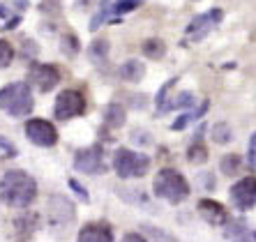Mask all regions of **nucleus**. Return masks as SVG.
<instances>
[{
  "label": "nucleus",
  "mask_w": 256,
  "mask_h": 242,
  "mask_svg": "<svg viewBox=\"0 0 256 242\" xmlns=\"http://www.w3.org/2000/svg\"><path fill=\"white\" fill-rule=\"evenodd\" d=\"M37 198V182L21 168L7 171L0 180V201L7 208L26 210L35 203Z\"/></svg>",
  "instance_id": "f257e3e1"
},
{
  "label": "nucleus",
  "mask_w": 256,
  "mask_h": 242,
  "mask_svg": "<svg viewBox=\"0 0 256 242\" xmlns=\"http://www.w3.org/2000/svg\"><path fill=\"white\" fill-rule=\"evenodd\" d=\"M152 192L162 201L178 206L190 196V182L176 168H162L155 176V180H152Z\"/></svg>",
  "instance_id": "f03ea898"
},
{
  "label": "nucleus",
  "mask_w": 256,
  "mask_h": 242,
  "mask_svg": "<svg viewBox=\"0 0 256 242\" xmlns=\"http://www.w3.org/2000/svg\"><path fill=\"white\" fill-rule=\"evenodd\" d=\"M35 106L32 92H30L28 83L14 81L7 83L5 88L0 90V111H5L12 118H26Z\"/></svg>",
  "instance_id": "7ed1b4c3"
},
{
  "label": "nucleus",
  "mask_w": 256,
  "mask_h": 242,
  "mask_svg": "<svg viewBox=\"0 0 256 242\" xmlns=\"http://www.w3.org/2000/svg\"><path fill=\"white\" fill-rule=\"evenodd\" d=\"M114 168L122 180H127V178H143L150 168V160L141 152L120 148L114 154Z\"/></svg>",
  "instance_id": "20e7f679"
},
{
  "label": "nucleus",
  "mask_w": 256,
  "mask_h": 242,
  "mask_svg": "<svg viewBox=\"0 0 256 242\" xmlns=\"http://www.w3.org/2000/svg\"><path fill=\"white\" fill-rule=\"evenodd\" d=\"M86 111V100L78 90H62L56 100L54 113L58 120H72Z\"/></svg>",
  "instance_id": "39448f33"
},
{
  "label": "nucleus",
  "mask_w": 256,
  "mask_h": 242,
  "mask_svg": "<svg viewBox=\"0 0 256 242\" xmlns=\"http://www.w3.org/2000/svg\"><path fill=\"white\" fill-rule=\"evenodd\" d=\"M74 168L88 176H97V173L106 171V162H104V150L102 146H90V148L78 150L74 154Z\"/></svg>",
  "instance_id": "423d86ee"
},
{
  "label": "nucleus",
  "mask_w": 256,
  "mask_h": 242,
  "mask_svg": "<svg viewBox=\"0 0 256 242\" xmlns=\"http://www.w3.org/2000/svg\"><path fill=\"white\" fill-rule=\"evenodd\" d=\"M26 136L30 138V143H35L40 148H54L58 143V132L48 120L44 118H32L26 122Z\"/></svg>",
  "instance_id": "0eeeda50"
},
{
  "label": "nucleus",
  "mask_w": 256,
  "mask_h": 242,
  "mask_svg": "<svg viewBox=\"0 0 256 242\" xmlns=\"http://www.w3.org/2000/svg\"><path fill=\"white\" fill-rule=\"evenodd\" d=\"M46 210H48V224L54 226V228H65V226H70L72 222H74V217H76V210H74L72 201L60 194L48 198Z\"/></svg>",
  "instance_id": "6e6552de"
},
{
  "label": "nucleus",
  "mask_w": 256,
  "mask_h": 242,
  "mask_svg": "<svg viewBox=\"0 0 256 242\" xmlns=\"http://www.w3.org/2000/svg\"><path fill=\"white\" fill-rule=\"evenodd\" d=\"M231 201L238 210H252L256 206V178H242L233 184Z\"/></svg>",
  "instance_id": "1a4fd4ad"
},
{
  "label": "nucleus",
  "mask_w": 256,
  "mask_h": 242,
  "mask_svg": "<svg viewBox=\"0 0 256 242\" xmlns=\"http://www.w3.org/2000/svg\"><path fill=\"white\" fill-rule=\"evenodd\" d=\"M28 81L40 88L42 92H51L60 83V70L56 65H32L28 74Z\"/></svg>",
  "instance_id": "9d476101"
},
{
  "label": "nucleus",
  "mask_w": 256,
  "mask_h": 242,
  "mask_svg": "<svg viewBox=\"0 0 256 242\" xmlns=\"http://www.w3.org/2000/svg\"><path fill=\"white\" fill-rule=\"evenodd\" d=\"M222 16H224L222 10H210V12L201 14V16H196L190 26H187V35H190L192 40H201V37L208 35V30L212 28V26L220 24Z\"/></svg>",
  "instance_id": "9b49d317"
},
{
  "label": "nucleus",
  "mask_w": 256,
  "mask_h": 242,
  "mask_svg": "<svg viewBox=\"0 0 256 242\" xmlns=\"http://www.w3.org/2000/svg\"><path fill=\"white\" fill-rule=\"evenodd\" d=\"M196 210H198V214L212 226H224L228 222L226 208L222 206V203L212 201V198H201L198 206H196Z\"/></svg>",
  "instance_id": "f8f14e48"
},
{
  "label": "nucleus",
  "mask_w": 256,
  "mask_h": 242,
  "mask_svg": "<svg viewBox=\"0 0 256 242\" xmlns=\"http://www.w3.org/2000/svg\"><path fill=\"white\" fill-rule=\"evenodd\" d=\"M76 242H114V230L104 222H92L78 230Z\"/></svg>",
  "instance_id": "ddd939ff"
},
{
  "label": "nucleus",
  "mask_w": 256,
  "mask_h": 242,
  "mask_svg": "<svg viewBox=\"0 0 256 242\" xmlns=\"http://www.w3.org/2000/svg\"><path fill=\"white\" fill-rule=\"evenodd\" d=\"M40 226V214L37 212H26L21 217L14 219V236L18 242H26Z\"/></svg>",
  "instance_id": "4468645a"
},
{
  "label": "nucleus",
  "mask_w": 256,
  "mask_h": 242,
  "mask_svg": "<svg viewBox=\"0 0 256 242\" xmlns=\"http://www.w3.org/2000/svg\"><path fill=\"white\" fill-rule=\"evenodd\" d=\"M120 78L127 83H138L143 76H146V67H143L141 60H127L120 65Z\"/></svg>",
  "instance_id": "2eb2a0df"
},
{
  "label": "nucleus",
  "mask_w": 256,
  "mask_h": 242,
  "mask_svg": "<svg viewBox=\"0 0 256 242\" xmlns=\"http://www.w3.org/2000/svg\"><path fill=\"white\" fill-rule=\"evenodd\" d=\"M143 56L150 60H162L164 54H166V44L160 40V37H150V40L143 42Z\"/></svg>",
  "instance_id": "dca6fc26"
},
{
  "label": "nucleus",
  "mask_w": 256,
  "mask_h": 242,
  "mask_svg": "<svg viewBox=\"0 0 256 242\" xmlns=\"http://www.w3.org/2000/svg\"><path fill=\"white\" fill-rule=\"evenodd\" d=\"M125 120H127L125 108L120 106V104H116V102L114 104H108L106 111H104V122H106L108 127H122Z\"/></svg>",
  "instance_id": "f3484780"
},
{
  "label": "nucleus",
  "mask_w": 256,
  "mask_h": 242,
  "mask_svg": "<svg viewBox=\"0 0 256 242\" xmlns=\"http://www.w3.org/2000/svg\"><path fill=\"white\" fill-rule=\"evenodd\" d=\"M108 42L104 40V37H100V40H95L92 44H90V48H88V56H90V60L95 62V65H102L104 60L108 58Z\"/></svg>",
  "instance_id": "a211bd4d"
},
{
  "label": "nucleus",
  "mask_w": 256,
  "mask_h": 242,
  "mask_svg": "<svg viewBox=\"0 0 256 242\" xmlns=\"http://www.w3.org/2000/svg\"><path fill=\"white\" fill-rule=\"evenodd\" d=\"M226 238L231 242H252V236H250V230H247V226H244V222H233V224H228Z\"/></svg>",
  "instance_id": "6ab92c4d"
},
{
  "label": "nucleus",
  "mask_w": 256,
  "mask_h": 242,
  "mask_svg": "<svg viewBox=\"0 0 256 242\" xmlns=\"http://www.w3.org/2000/svg\"><path fill=\"white\" fill-rule=\"evenodd\" d=\"M190 106H194V94L182 92V94H178L176 100H168V102H164V104H160V113L171 111V108H190Z\"/></svg>",
  "instance_id": "aec40b11"
},
{
  "label": "nucleus",
  "mask_w": 256,
  "mask_h": 242,
  "mask_svg": "<svg viewBox=\"0 0 256 242\" xmlns=\"http://www.w3.org/2000/svg\"><path fill=\"white\" fill-rule=\"evenodd\" d=\"M240 166H242V157H240V154H236V152L224 154V157H222V162H220V168H222V173H224V176H236V173L240 171Z\"/></svg>",
  "instance_id": "412c9836"
},
{
  "label": "nucleus",
  "mask_w": 256,
  "mask_h": 242,
  "mask_svg": "<svg viewBox=\"0 0 256 242\" xmlns=\"http://www.w3.org/2000/svg\"><path fill=\"white\" fill-rule=\"evenodd\" d=\"M187 162H190V164H203V162H208V148H206L201 141H194L190 148H187Z\"/></svg>",
  "instance_id": "4be33fe9"
},
{
  "label": "nucleus",
  "mask_w": 256,
  "mask_h": 242,
  "mask_svg": "<svg viewBox=\"0 0 256 242\" xmlns=\"http://www.w3.org/2000/svg\"><path fill=\"white\" fill-rule=\"evenodd\" d=\"M210 136H212L214 143H220V146H226V143H231L233 132H231V127H228L226 122H217V124L212 127V132H210Z\"/></svg>",
  "instance_id": "5701e85b"
},
{
  "label": "nucleus",
  "mask_w": 256,
  "mask_h": 242,
  "mask_svg": "<svg viewBox=\"0 0 256 242\" xmlns=\"http://www.w3.org/2000/svg\"><path fill=\"white\" fill-rule=\"evenodd\" d=\"M206 111H208V102H203V104L196 108V111L187 113V116H180V118L176 120V122H173V130H176V132L185 130V127L192 122V120H198V118H201V116H203V113H206Z\"/></svg>",
  "instance_id": "b1692460"
},
{
  "label": "nucleus",
  "mask_w": 256,
  "mask_h": 242,
  "mask_svg": "<svg viewBox=\"0 0 256 242\" xmlns=\"http://www.w3.org/2000/svg\"><path fill=\"white\" fill-rule=\"evenodd\" d=\"M60 48H62V54L67 56V58H74V56L81 51V44H78V37L72 35V32H67V35H62V40H60Z\"/></svg>",
  "instance_id": "393cba45"
},
{
  "label": "nucleus",
  "mask_w": 256,
  "mask_h": 242,
  "mask_svg": "<svg viewBox=\"0 0 256 242\" xmlns=\"http://www.w3.org/2000/svg\"><path fill=\"white\" fill-rule=\"evenodd\" d=\"M12 60H14V48L10 42L5 40H0V70L7 65H12Z\"/></svg>",
  "instance_id": "a878e982"
},
{
  "label": "nucleus",
  "mask_w": 256,
  "mask_h": 242,
  "mask_svg": "<svg viewBox=\"0 0 256 242\" xmlns=\"http://www.w3.org/2000/svg\"><path fill=\"white\" fill-rule=\"evenodd\" d=\"M138 5H141V0H116L111 12L114 14H127V12H132V10H136Z\"/></svg>",
  "instance_id": "bb28decb"
},
{
  "label": "nucleus",
  "mask_w": 256,
  "mask_h": 242,
  "mask_svg": "<svg viewBox=\"0 0 256 242\" xmlns=\"http://www.w3.org/2000/svg\"><path fill=\"white\" fill-rule=\"evenodd\" d=\"M146 230H148V233H152V238H155L157 242H176L171 236H168V233H164V230L155 228V226H146Z\"/></svg>",
  "instance_id": "cd10ccee"
},
{
  "label": "nucleus",
  "mask_w": 256,
  "mask_h": 242,
  "mask_svg": "<svg viewBox=\"0 0 256 242\" xmlns=\"http://www.w3.org/2000/svg\"><path fill=\"white\" fill-rule=\"evenodd\" d=\"M40 10L42 12H58L60 5H58V0H44L42 5H40Z\"/></svg>",
  "instance_id": "c85d7f7f"
},
{
  "label": "nucleus",
  "mask_w": 256,
  "mask_h": 242,
  "mask_svg": "<svg viewBox=\"0 0 256 242\" xmlns=\"http://www.w3.org/2000/svg\"><path fill=\"white\" fill-rule=\"evenodd\" d=\"M70 187H72V189H76V194L81 196V198H84V201H88V194H86V189L81 187V184H78L76 180H70Z\"/></svg>",
  "instance_id": "c756f323"
},
{
  "label": "nucleus",
  "mask_w": 256,
  "mask_h": 242,
  "mask_svg": "<svg viewBox=\"0 0 256 242\" xmlns=\"http://www.w3.org/2000/svg\"><path fill=\"white\" fill-rule=\"evenodd\" d=\"M120 242H148V240H146L143 236H138V233H127V236L122 238Z\"/></svg>",
  "instance_id": "7c9ffc66"
},
{
  "label": "nucleus",
  "mask_w": 256,
  "mask_h": 242,
  "mask_svg": "<svg viewBox=\"0 0 256 242\" xmlns=\"http://www.w3.org/2000/svg\"><path fill=\"white\" fill-rule=\"evenodd\" d=\"M0 148L5 150V152H10V154H16V150H14V146L10 141H7V138H2V136H0Z\"/></svg>",
  "instance_id": "2f4dec72"
},
{
  "label": "nucleus",
  "mask_w": 256,
  "mask_h": 242,
  "mask_svg": "<svg viewBox=\"0 0 256 242\" xmlns=\"http://www.w3.org/2000/svg\"><path fill=\"white\" fill-rule=\"evenodd\" d=\"M92 0H76V7H88Z\"/></svg>",
  "instance_id": "473e14b6"
},
{
  "label": "nucleus",
  "mask_w": 256,
  "mask_h": 242,
  "mask_svg": "<svg viewBox=\"0 0 256 242\" xmlns=\"http://www.w3.org/2000/svg\"><path fill=\"white\" fill-rule=\"evenodd\" d=\"M5 14H7V10H5V7H2V5H0V18L5 16Z\"/></svg>",
  "instance_id": "72a5a7b5"
},
{
  "label": "nucleus",
  "mask_w": 256,
  "mask_h": 242,
  "mask_svg": "<svg viewBox=\"0 0 256 242\" xmlns=\"http://www.w3.org/2000/svg\"><path fill=\"white\" fill-rule=\"evenodd\" d=\"M254 240H256V233H254Z\"/></svg>",
  "instance_id": "f704fd0d"
}]
</instances>
